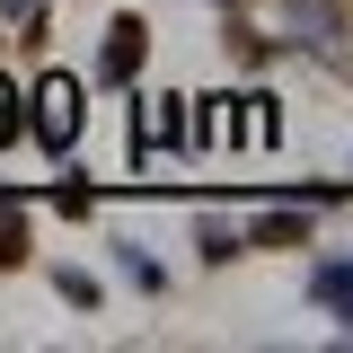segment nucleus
I'll return each mask as SVG.
<instances>
[{
    "label": "nucleus",
    "instance_id": "f257e3e1",
    "mask_svg": "<svg viewBox=\"0 0 353 353\" xmlns=\"http://www.w3.org/2000/svg\"><path fill=\"white\" fill-rule=\"evenodd\" d=\"M9 132H18V97L0 88V141H9Z\"/></svg>",
    "mask_w": 353,
    "mask_h": 353
}]
</instances>
